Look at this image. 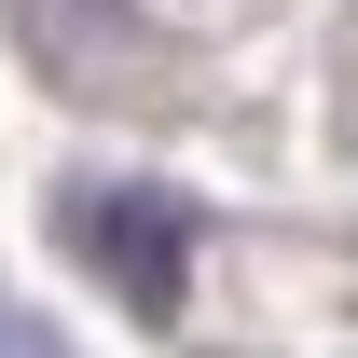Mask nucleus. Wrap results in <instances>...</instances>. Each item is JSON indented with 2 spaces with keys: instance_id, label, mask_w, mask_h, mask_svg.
<instances>
[{
  "instance_id": "obj_1",
  "label": "nucleus",
  "mask_w": 358,
  "mask_h": 358,
  "mask_svg": "<svg viewBox=\"0 0 358 358\" xmlns=\"http://www.w3.org/2000/svg\"><path fill=\"white\" fill-rule=\"evenodd\" d=\"M83 248H96V275H110L124 303L166 317L179 275H193V207H179V193H96V207H83Z\"/></svg>"
},
{
  "instance_id": "obj_2",
  "label": "nucleus",
  "mask_w": 358,
  "mask_h": 358,
  "mask_svg": "<svg viewBox=\"0 0 358 358\" xmlns=\"http://www.w3.org/2000/svg\"><path fill=\"white\" fill-rule=\"evenodd\" d=\"M110 14H124V0H28V28H55V42H96Z\"/></svg>"
}]
</instances>
